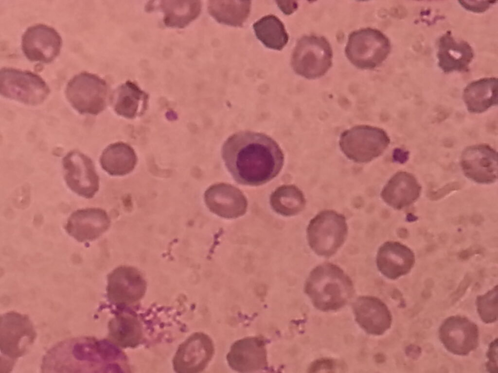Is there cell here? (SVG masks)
<instances>
[{"label": "cell", "mask_w": 498, "mask_h": 373, "mask_svg": "<svg viewBox=\"0 0 498 373\" xmlns=\"http://www.w3.org/2000/svg\"><path fill=\"white\" fill-rule=\"evenodd\" d=\"M439 339L450 353L467 356L479 345L478 326L466 317L454 315L446 318L439 330Z\"/></svg>", "instance_id": "11"}, {"label": "cell", "mask_w": 498, "mask_h": 373, "mask_svg": "<svg viewBox=\"0 0 498 373\" xmlns=\"http://www.w3.org/2000/svg\"><path fill=\"white\" fill-rule=\"evenodd\" d=\"M348 232L345 217L334 210L325 209L310 220L306 237L310 249L316 255L330 257L343 246Z\"/></svg>", "instance_id": "4"}, {"label": "cell", "mask_w": 498, "mask_h": 373, "mask_svg": "<svg viewBox=\"0 0 498 373\" xmlns=\"http://www.w3.org/2000/svg\"><path fill=\"white\" fill-rule=\"evenodd\" d=\"M204 200L213 213L225 218H234L243 215L247 202L242 192L231 185L221 183L211 186L205 191Z\"/></svg>", "instance_id": "18"}, {"label": "cell", "mask_w": 498, "mask_h": 373, "mask_svg": "<svg viewBox=\"0 0 498 373\" xmlns=\"http://www.w3.org/2000/svg\"><path fill=\"white\" fill-rule=\"evenodd\" d=\"M415 256L413 252L400 242L388 241L379 248L376 264L385 277L395 280L408 274L413 267Z\"/></svg>", "instance_id": "16"}, {"label": "cell", "mask_w": 498, "mask_h": 373, "mask_svg": "<svg viewBox=\"0 0 498 373\" xmlns=\"http://www.w3.org/2000/svg\"><path fill=\"white\" fill-rule=\"evenodd\" d=\"M421 190V186L413 174L400 171L388 180L381 191L380 196L388 205L400 210L417 201Z\"/></svg>", "instance_id": "20"}, {"label": "cell", "mask_w": 498, "mask_h": 373, "mask_svg": "<svg viewBox=\"0 0 498 373\" xmlns=\"http://www.w3.org/2000/svg\"><path fill=\"white\" fill-rule=\"evenodd\" d=\"M253 28L257 38L267 48L281 50L288 42V35L283 23L274 15L262 17Z\"/></svg>", "instance_id": "28"}, {"label": "cell", "mask_w": 498, "mask_h": 373, "mask_svg": "<svg viewBox=\"0 0 498 373\" xmlns=\"http://www.w3.org/2000/svg\"><path fill=\"white\" fill-rule=\"evenodd\" d=\"M109 334L117 344L122 347L136 345L141 338V328L136 319L128 315H120L109 323Z\"/></svg>", "instance_id": "31"}, {"label": "cell", "mask_w": 498, "mask_h": 373, "mask_svg": "<svg viewBox=\"0 0 498 373\" xmlns=\"http://www.w3.org/2000/svg\"><path fill=\"white\" fill-rule=\"evenodd\" d=\"M147 98V95L136 85L127 82L115 91L112 97L113 108L118 115L133 119L143 112Z\"/></svg>", "instance_id": "26"}, {"label": "cell", "mask_w": 498, "mask_h": 373, "mask_svg": "<svg viewBox=\"0 0 498 373\" xmlns=\"http://www.w3.org/2000/svg\"><path fill=\"white\" fill-rule=\"evenodd\" d=\"M353 309L356 322L370 334L382 335L391 326V314L387 305L378 298L360 297L354 303Z\"/></svg>", "instance_id": "17"}, {"label": "cell", "mask_w": 498, "mask_h": 373, "mask_svg": "<svg viewBox=\"0 0 498 373\" xmlns=\"http://www.w3.org/2000/svg\"><path fill=\"white\" fill-rule=\"evenodd\" d=\"M391 49L389 38L373 28H361L351 32L345 48L348 60L361 69H373L387 59Z\"/></svg>", "instance_id": "5"}, {"label": "cell", "mask_w": 498, "mask_h": 373, "mask_svg": "<svg viewBox=\"0 0 498 373\" xmlns=\"http://www.w3.org/2000/svg\"><path fill=\"white\" fill-rule=\"evenodd\" d=\"M62 165L64 179L69 188L83 198H93L99 188V178L92 161L74 150L64 156Z\"/></svg>", "instance_id": "10"}, {"label": "cell", "mask_w": 498, "mask_h": 373, "mask_svg": "<svg viewBox=\"0 0 498 373\" xmlns=\"http://www.w3.org/2000/svg\"><path fill=\"white\" fill-rule=\"evenodd\" d=\"M497 351L498 339L496 338L490 344L487 353L488 360L486 363V368L491 373H497L498 372Z\"/></svg>", "instance_id": "33"}, {"label": "cell", "mask_w": 498, "mask_h": 373, "mask_svg": "<svg viewBox=\"0 0 498 373\" xmlns=\"http://www.w3.org/2000/svg\"><path fill=\"white\" fill-rule=\"evenodd\" d=\"M270 203L278 213L292 216L303 209L306 200L303 193L297 186L285 185L278 187L272 194Z\"/></svg>", "instance_id": "30"}, {"label": "cell", "mask_w": 498, "mask_h": 373, "mask_svg": "<svg viewBox=\"0 0 498 373\" xmlns=\"http://www.w3.org/2000/svg\"><path fill=\"white\" fill-rule=\"evenodd\" d=\"M266 356L263 342L246 339L235 343L228 356L229 364L241 372L254 371L265 365Z\"/></svg>", "instance_id": "23"}, {"label": "cell", "mask_w": 498, "mask_h": 373, "mask_svg": "<svg viewBox=\"0 0 498 373\" xmlns=\"http://www.w3.org/2000/svg\"><path fill=\"white\" fill-rule=\"evenodd\" d=\"M460 166L464 175L476 183L490 184L497 180V153L489 145L466 147L462 153Z\"/></svg>", "instance_id": "13"}, {"label": "cell", "mask_w": 498, "mask_h": 373, "mask_svg": "<svg viewBox=\"0 0 498 373\" xmlns=\"http://www.w3.org/2000/svg\"><path fill=\"white\" fill-rule=\"evenodd\" d=\"M160 7L164 13L163 21L169 27L183 28L199 15V1H162Z\"/></svg>", "instance_id": "29"}, {"label": "cell", "mask_w": 498, "mask_h": 373, "mask_svg": "<svg viewBox=\"0 0 498 373\" xmlns=\"http://www.w3.org/2000/svg\"><path fill=\"white\" fill-rule=\"evenodd\" d=\"M108 296L119 304H129L140 299L146 289V282L137 269L121 266L113 271L107 277Z\"/></svg>", "instance_id": "15"}, {"label": "cell", "mask_w": 498, "mask_h": 373, "mask_svg": "<svg viewBox=\"0 0 498 373\" xmlns=\"http://www.w3.org/2000/svg\"><path fill=\"white\" fill-rule=\"evenodd\" d=\"M339 146L343 154L357 163H367L381 155L390 143V138L382 128L358 125L344 131Z\"/></svg>", "instance_id": "6"}, {"label": "cell", "mask_w": 498, "mask_h": 373, "mask_svg": "<svg viewBox=\"0 0 498 373\" xmlns=\"http://www.w3.org/2000/svg\"><path fill=\"white\" fill-rule=\"evenodd\" d=\"M463 99L468 111L483 113L498 102V81L495 78H485L470 83L465 88Z\"/></svg>", "instance_id": "24"}, {"label": "cell", "mask_w": 498, "mask_h": 373, "mask_svg": "<svg viewBox=\"0 0 498 373\" xmlns=\"http://www.w3.org/2000/svg\"><path fill=\"white\" fill-rule=\"evenodd\" d=\"M65 93L68 102L77 112L97 115L106 108L108 87L106 81L97 75L82 72L69 81Z\"/></svg>", "instance_id": "8"}, {"label": "cell", "mask_w": 498, "mask_h": 373, "mask_svg": "<svg viewBox=\"0 0 498 373\" xmlns=\"http://www.w3.org/2000/svg\"><path fill=\"white\" fill-rule=\"evenodd\" d=\"M250 1H209L208 11L217 22L234 27L241 26L248 18Z\"/></svg>", "instance_id": "27"}, {"label": "cell", "mask_w": 498, "mask_h": 373, "mask_svg": "<svg viewBox=\"0 0 498 373\" xmlns=\"http://www.w3.org/2000/svg\"><path fill=\"white\" fill-rule=\"evenodd\" d=\"M62 38L54 28L39 24L29 27L22 35L21 49L30 61L49 63L60 53Z\"/></svg>", "instance_id": "12"}, {"label": "cell", "mask_w": 498, "mask_h": 373, "mask_svg": "<svg viewBox=\"0 0 498 373\" xmlns=\"http://www.w3.org/2000/svg\"><path fill=\"white\" fill-rule=\"evenodd\" d=\"M105 341L91 338H77L58 344L44 356L42 369L46 372H92L110 350Z\"/></svg>", "instance_id": "2"}, {"label": "cell", "mask_w": 498, "mask_h": 373, "mask_svg": "<svg viewBox=\"0 0 498 373\" xmlns=\"http://www.w3.org/2000/svg\"><path fill=\"white\" fill-rule=\"evenodd\" d=\"M278 6L283 13L289 15L293 13L298 8L296 1H279Z\"/></svg>", "instance_id": "36"}, {"label": "cell", "mask_w": 498, "mask_h": 373, "mask_svg": "<svg viewBox=\"0 0 498 373\" xmlns=\"http://www.w3.org/2000/svg\"><path fill=\"white\" fill-rule=\"evenodd\" d=\"M437 56L438 65L444 72L462 71L467 69L474 52L468 43L455 39L449 31L439 39Z\"/></svg>", "instance_id": "21"}, {"label": "cell", "mask_w": 498, "mask_h": 373, "mask_svg": "<svg viewBox=\"0 0 498 373\" xmlns=\"http://www.w3.org/2000/svg\"><path fill=\"white\" fill-rule=\"evenodd\" d=\"M221 156L228 170L238 183L257 186L270 181L281 171L285 156L272 138L262 133L243 131L224 142Z\"/></svg>", "instance_id": "1"}, {"label": "cell", "mask_w": 498, "mask_h": 373, "mask_svg": "<svg viewBox=\"0 0 498 373\" xmlns=\"http://www.w3.org/2000/svg\"><path fill=\"white\" fill-rule=\"evenodd\" d=\"M110 218L105 210L97 207L78 209L68 218L65 229L80 242H90L100 237L109 228Z\"/></svg>", "instance_id": "14"}, {"label": "cell", "mask_w": 498, "mask_h": 373, "mask_svg": "<svg viewBox=\"0 0 498 373\" xmlns=\"http://www.w3.org/2000/svg\"><path fill=\"white\" fill-rule=\"evenodd\" d=\"M498 286L483 295H479L476 300L478 314L481 321L486 323L495 322L498 320Z\"/></svg>", "instance_id": "32"}, {"label": "cell", "mask_w": 498, "mask_h": 373, "mask_svg": "<svg viewBox=\"0 0 498 373\" xmlns=\"http://www.w3.org/2000/svg\"><path fill=\"white\" fill-rule=\"evenodd\" d=\"M50 88L38 75L27 70L4 68L0 73V93L5 98L26 105L41 103Z\"/></svg>", "instance_id": "9"}, {"label": "cell", "mask_w": 498, "mask_h": 373, "mask_svg": "<svg viewBox=\"0 0 498 373\" xmlns=\"http://www.w3.org/2000/svg\"><path fill=\"white\" fill-rule=\"evenodd\" d=\"M4 353L12 356H18L25 350L26 346L22 343H31L34 338V331L28 319L17 314L4 315Z\"/></svg>", "instance_id": "22"}, {"label": "cell", "mask_w": 498, "mask_h": 373, "mask_svg": "<svg viewBox=\"0 0 498 373\" xmlns=\"http://www.w3.org/2000/svg\"><path fill=\"white\" fill-rule=\"evenodd\" d=\"M213 345L206 335L197 333L179 347L174 359V366L179 373H195L202 370L213 354Z\"/></svg>", "instance_id": "19"}, {"label": "cell", "mask_w": 498, "mask_h": 373, "mask_svg": "<svg viewBox=\"0 0 498 373\" xmlns=\"http://www.w3.org/2000/svg\"><path fill=\"white\" fill-rule=\"evenodd\" d=\"M409 157V153L407 151L400 148H396L393 151L392 158L394 162L403 164L408 160Z\"/></svg>", "instance_id": "35"}, {"label": "cell", "mask_w": 498, "mask_h": 373, "mask_svg": "<svg viewBox=\"0 0 498 373\" xmlns=\"http://www.w3.org/2000/svg\"><path fill=\"white\" fill-rule=\"evenodd\" d=\"M464 8L474 12H482L486 11L493 4L494 1H460Z\"/></svg>", "instance_id": "34"}, {"label": "cell", "mask_w": 498, "mask_h": 373, "mask_svg": "<svg viewBox=\"0 0 498 373\" xmlns=\"http://www.w3.org/2000/svg\"><path fill=\"white\" fill-rule=\"evenodd\" d=\"M333 53L328 40L315 34L302 36L293 51L291 65L294 72L307 79L324 76L333 64Z\"/></svg>", "instance_id": "7"}, {"label": "cell", "mask_w": 498, "mask_h": 373, "mask_svg": "<svg viewBox=\"0 0 498 373\" xmlns=\"http://www.w3.org/2000/svg\"><path fill=\"white\" fill-rule=\"evenodd\" d=\"M305 291L316 307L326 311L344 306L352 297L354 287L350 278L340 267L326 263L310 272Z\"/></svg>", "instance_id": "3"}, {"label": "cell", "mask_w": 498, "mask_h": 373, "mask_svg": "<svg viewBox=\"0 0 498 373\" xmlns=\"http://www.w3.org/2000/svg\"><path fill=\"white\" fill-rule=\"evenodd\" d=\"M137 162V157L134 149L123 142L109 145L103 151L100 158L103 169L112 176H123L129 173L134 170Z\"/></svg>", "instance_id": "25"}]
</instances>
